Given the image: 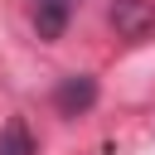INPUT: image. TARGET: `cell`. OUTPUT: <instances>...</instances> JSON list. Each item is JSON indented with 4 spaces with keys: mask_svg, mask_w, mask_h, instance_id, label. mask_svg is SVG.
<instances>
[{
    "mask_svg": "<svg viewBox=\"0 0 155 155\" xmlns=\"http://www.w3.org/2000/svg\"><path fill=\"white\" fill-rule=\"evenodd\" d=\"M68 15H73V0H34V29H39V39H63Z\"/></svg>",
    "mask_w": 155,
    "mask_h": 155,
    "instance_id": "1",
    "label": "cell"
},
{
    "mask_svg": "<svg viewBox=\"0 0 155 155\" xmlns=\"http://www.w3.org/2000/svg\"><path fill=\"white\" fill-rule=\"evenodd\" d=\"M53 102H58L63 116H78V111H87V107L97 102V82H92V78H68V82L58 87Z\"/></svg>",
    "mask_w": 155,
    "mask_h": 155,
    "instance_id": "2",
    "label": "cell"
},
{
    "mask_svg": "<svg viewBox=\"0 0 155 155\" xmlns=\"http://www.w3.org/2000/svg\"><path fill=\"white\" fill-rule=\"evenodd\" d=\"M0 155H34V140H29L24 121H10V126H0Z\"/></svg>",
    "mask_w": 155,
    "mask_h": 155,
    "instance_id": "3",
    "label": "cell"
}]
</instances>
